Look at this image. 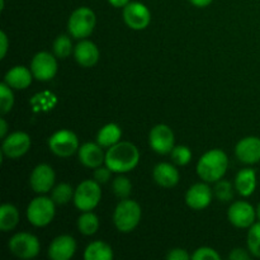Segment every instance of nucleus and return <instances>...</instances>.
<instances>
[{
  "label": "nucleus",
  "mask_w": 260,
  "mask_h": 260,
  "mask_svg": "<svg viewBox=\"0 0 260 260\" xmlns=\"http://www.w3.org/2000/svg\"><path fill=\"white\" fill-rule=\"evenodd\" d=\"M140 152L139 149L132 142L119 141L113 145L106 152V161L104 164L113 173L124 174L139 165Z\"/></svg>",
  "instance_id": "f257e3e1"
},
{
  "label": "nucleus",
  "mask_w": 260,
  "mask_h": 260,
  "mask_svg": "<svg viewBox=\"0 0 260 260\" xmlns=\"http://www.w3.org/2000/svg\"><path fill=\"white\" fill-rule=\"evenodd\" d=\"M229 167L228 155L220 149H213L201 156L197 162V173L206 183L218 182L226 174Z\"/></svg>",
  "instance_id": "f03ea898"
},
{
  "label": "nucleus",
  "mask_w": 260,
  "mask_h": 260,
  "mask_svg": "<svg viewBox=\"0 0 260 260\" xmlns=\"http://www.w3.org/2000/svg\"><path fill=\"white\" fill-rule=\"evenodd\" d=\"M141 207L134 200H122L113 212V222L119 233L128 234L137 228L141 220Z\"/></svg>",
  "instance_id": "7ed1b4c3"
},
{
  "label": "nucleus",
  "mask_w": 260,
  "mask_h": 260,
  "mask_svg": "<svg viewBox=\"0 0 260 260\" xmlns=\"http://www.w3.org/2000/svg\"><path fill=\"white\" fill-rule=\"evenodd\" d=\"M95 13L88 7H81L71 13L68 22V29L71 37L84 40L93 33L95 28Z\"/></svg>",
  "instance_id": "20e7f679"
},
{
  "label": "nucleus",
  "mask_w": 260,
  "mask_h": 260,
  "mask_svg": "<svg viewBox=\"0 0 260 260\" xmlns=\"http://www.w3.org/2000/svg\"><path fill=\"white\" fill-rule=\"evenodd\" d=\"M102 200L101 184L96 180L86 179L76 187L74 205L81 212L93 211Z\"/></svg>",
  "instance_id": "39448f33"
},
{
  "label": "nucleus",
  "mask_w": 260,
  "mask_h": 260,
  "mask_svg": "<svg viewBox=\"0 0 260 260\" xmlns=\"http://www.w3.org/2000/svg\"><path fill=\"white\" fill-rule=\"evenodd\" d=\"M56 203L52 198L37 197L30 201L27 207V218L36 228H43L51 223L55 217Z\"/></svg>",
  "instance_id": "423d86ee"
},
{
  "label": "nucleus",
  "mask_w": 260,
  "mask_h": 260,
  "mask_svg": "<svg viewBox=\"0 0 260 260\" xmlns=\"http://www.w3.org/2000/svg\"><path fill=\"white\" fill-rule=\"evenodd\" d=\"M9 250L19 259H32L40 254V240L29 233H18L9 240Z\"/></svg>",
  "instance_id": "0eeeda50"
},
{
  "label": "nucleus",
  "mask_w": 260,
  "mask_h": 260,
  "mask_svg": "<svg viewBox=\"0 0 260 260\" xmlns=\"http://www.w3.org/2000/svg\"><path fill=\"white\" fill-rule=\"evenodd\" d=\"M48 147L60 157H69L79 150V139L73 131L60 129L48 139Z\"/></svg>",
  "instance_id": "6e6552de"
},
{
  "label": "nucleus",
  "mask_w": 260,
  "mask_h": 260,
  "mask_svg": "<svg viewBox=\"0 0 260 260\" xmlns=\"http://www.w3.org/2000/svg\"><path fill=\"white\" fill-rule=\"evenodd\" d=\"M149 144L150 147L157 154H169L175 146L174 132L167 124H156L149 134Z\"/></svg>",
  "instance_id": "1a4fd4ad"
},
{
  "label": "nucleus",
  "mask_w": 260,
  "mask_h": 260,
  "mask_svg": "<svg viewBox=\"0 0 260 260\" xmlns=\"http://www.w3.org/2000/svg\"><path fill=\"white\" fill-rule=\"evenodd\" d=\"M123 20L131 29L142 30L149 27L151 22V13L142 3L131 2L123 8Z\"/></svg>",
  "instance_id": "9d476101"
},
{
  "label": "nucleus",
  "mask_w": 260,
  "mask_h": 260,
  "mask_svg": "<svg viewBox=\"0 0 260 260\" xmlns=\"http://www.w3.org/2000/svg\"><path fill=\"white\" fill-rule=\"evenodd\" d=\"M30 71L33 76L40 81H48L55 78L57 73V61L50 52L41 51L36 53L30 62Z\"/></svg>",
  "instance_id": "9b49d317"
},
{
  "label": "nucleus",
  "mask_w": 260,
  "mask_h": 260,
  "mask_svg": "<svg viewBox=\"0 0 260 260\" xmlns=\"http://www.w3.org/2000/svg\"><path fill=\"white\" fill-rule=\"evenodd\" d=\"M228 217L235 228L249 229L255 222L256 210L246 201H236L229 208Z\"/></svg>",
  "instance_id": "f8f14e48"
},
{
  "label": "nucleus",
  "mask_w": 260,
  "mask_h": 260,
  "mask_svg": "<svg viewBox=\"0 0 260 260\" xmlns=\"http://www.w3.org/2000/svg\"><path fill=\"white\" fill-rule=\"evenodd\" d=\"M30 137L25 132H13L8 135L5 139H3L2 151L9 159H18L27 154L30 149Z\"/></svg>",
  "instance_id": "ddd939ff"
},
{
  "label": "nucleus",
  "mask_w": 260,
  "mask_h": 260,
  "mask_svg": "<svg viewBox=\"0 0 260 260\" xmlns=\"http://www.w3.org/2000/svg\"><path fill=\"white\" fill-rule=\"evenodd\" d=\"M55 179L56 174L52 167H50L48 164H40L30 173L29 184L36 193L42 194V193H47L52 189Z\"/></svg>",
  "instance_id": "4468645a"
},
{
  "label": "nucleus",
  "mask_w": 260,
  "mask_h": 260,
  "mask_svg": "<svg viewBox=\"0 0 260 260\" xmlns=\"http://www.w3.org/2000/svg\"><path fill=\"white\" fill-rule=\"evenodd\" d=\"M211 201H212V189L206 183H196L185 193V203L192 210H205L211 205Z\"/></svg>",
  "instance_id": "2eb2a0df"
},
{
  "label": "nucleus",
  "mask_w": 260,
  "mask_h": 260,
  "mask_svg": "<svg viewBox=\"0 0 260 260\" xmlns=\"http://www.w3.org/2000/svg\"><path fill=\"white\" fill-rule=\"evenodd\" d=\"M236 157L244 164H256L260 161V139L256 136L244 137L235 147Z\"/></svg>",
  "instance_id": "dca6fc26"
},
{
  "label": "nucleus",
  "mask_w": 260,
  "mask_h": 260,
  "mask_svg": "<svg viewBox=\"0 0 260 260\" xmlns=\"http://www.w3.org/2000/svg\"><path fill=\"white\" fill-rule=\"evenodd\" d=\"M76 251V241L70 235H60L52 240L48 248V256L52 260H69Z\"/></svg>",
  "instance_id": "f3484780"
},
{
  "label": "nucleus",
  "mask_w": 260,
  "mask_h": 260,
  "mask_svg": "<svg viewBox=\"0 0 260 260\" xmlns=\"http://www.w3.org/2000/svg\"><path fill=\"white\" fill-rule=\"evenodd\" d=\"M79 161L86 168L90 169H96V168L102 167L104 161H106V154H104L103 149L101 145L96 142H86V144L81 145L78 150Z\"/></svg>",
  "instance_id": "a211bd4d"
},
{
  "label": "nucleus",
  "mask_w": 260,
  "mask_h": 260,
  "mask_svg": "<svg viewBox=\"0 0 260 260\" xmlns=\"http://www.w3.org/2000/svg\"><path fill=\"white\" fill-rule=\"evenodd\" d=\"M76 62L83 68H91L99 61V48L91 41L81 40L74 48Z\"/></svg>",
  "instance_id": "6ab92c4d"
},
{
  "label": "nucleus",
  "mask_w": 260,
  "mask_h": 260,
  "mask_svg": "<svg viewBox=\"0 0 260 260\" xmlns=\"http://www.w3.org/2000/svg\"><path fill=\"white\" fill-rule=\"evenodd\" d=\"M152 178L162 188H173L179 182V172L169 162H160L152 170Z\"/></svg>",
  "instance_id": "aec40b11"
},
{
  "label": "nucleus",
  "mask_w": 260,
  "mask_h": 260,
  "mask_svg": "<svg viewBox=\"0 0 260 260\" xmlns=\"http://www.w3.org/2000/svg\"><path fill=\"white\" fill-rule=\"evenodd\" d=\"M35 78L32 71L25 66H14L10 69L7 74H5L4 83L12 89H17V90H23L27 89L32 83V79Z\"/></svg>",
  "instance_id": "412c9836"
},
{
  "label": "nucleus",
  "mask_w": 260,
  "mask_h": 260,
  "mask_svg": "<svg viewBox=\"0 0 260 260\" xmlns=\"http://www.w3.org/2000/svg\"><path fill=\"white\" fill-rule=\"evenodd\" d=\"M235 189L243 197H250L256 189V173L251 168H245L235 178Z\"/></svg>",
  "instance_id": "4be33fe9"
},
{
  "label": "nucleus",
  "mask_w": 260,
  "mask_h": 260,
  "mask_svg": "<svg viewBox=\"0 0 260 260\" xmlns=\"http://www.w3.org/2000/svg\"><path fill=\"white\" fill-rule=\"evenodd\" d=\"M122 129L118 124L108 123L99 129L96 135V142L102 147H111L121 141Z\"/></svg>",
  "instance_id": "5701e85b"
},
{
  "label": "nucleus",
  "mask_w": 260,
  "mask_h": 260,
  "mask_svg": "<svg viewBox=\"0 0 260 260\" xmlns=\"http://www.w3.org/2000/svg\"><path fill=\"white\" fill-rule=\"evenodd\" d=\"M85 260H112L113 259V250L111 246L104 241H93L89 244L84 253Z\"/></svg>",
  "instance_id": "b1692460"
},
{
  "label": "nucleus",
  "mask_w": 260,
  "mask_h": 260,
  "mask_svg": "<svg viewBox=\"0 0 260 260\" xmlns=\"http://www.w3.org/2000/svg\"><path fill=\"white\" fill-rule=\"evenodd\" d=\"M19 222V211L10 203H4L0 207V230L3 233L12 231Z\"/></svg>",
  "instance_id": "393cba45"
},
{
  "label": "nucleus",
  "mask_w": 260,
  "mask_h": 260,
  "mask_svg": "<svg viewBox=\"0 0 260 260\" xmlns=\"http://www.w3.org/2000/svg\"><path fill=\"white\" fill-rule=\"evenodd\" d=\"M78 229L83 235L91 236L99 230V218L91 211L83 212V215L78 218Z\"/></svg>",
  "instance_id": "a878e982"
},
{
  "label": "nucleus",
  "mask_w": 260,
  "mask_h": 260,
  "mask_svg": "<svg viewBox=\"0 0 260 260\" xmlns=\"http://www.w3.org/2000/svg\"><path fill=\"white\" fill-rule=\"evenodd\" d=\"M74 194H75V189L71 187L68 183H60L52 188V193H51V198L56 205H66L74 200Z\"/></svg>",
  "instance_id": "bb28decb"
},
{
  "label": "nucleus",
  "mask_w": 260,
  "mask_h": 260,
  "mask_svg": "<svg viewBox=\"0 0 260 260\" xmlns=\"http://www.w3.org/2000/svg\"><path fill=\"white\" fill-rule=\"evenodd\" d=\"M74 48L75 47H73L71 38L66 35L57 36V38L53 42V53L58 58L69 57L71 52H74Z\"/></svg>",
  "instance_id": "cd10ccee"
},
{
  "label": "nucleus",
  "mask_w": 260,
  "mask_h": 260,
  "mask_svg": "<svg viewBox=\"0 0 260 260\" xmlns=\"http://www.w3.org/2000/svg\"><path fill=\"white\" fill-rule=\"evenodd\" d=\"M112 190H113L114 194L117 196L121 200H126L129 197V194L132 193V183L124 175H118L113 179L112 182Z\"/></svg>",
  "instance_id": "c85d7f7f"
},
{
  "label": "nucleus",
  "mask_w": 260,
  "mask_h": 260,
  "mask_svg": "<svg viewBox=\"0 0 260 260\" xmlns=\"http://www.w3.org/2000/svg\"><path fill=\"white\" fill-rule=\"evenodd\" d=\"M248 249L251 255L260 258V221L259 222H254L249 228Z\"/></svg>",
  "instance_id": "c756f323"
},
{
  "label": "nucleus",
  "mask_w": 260,
  "mask_h": 260,
  "mask_svg": "<svg viewBox=\"0 0 260 260\" xmlns=\"http://www.w3.org/2000/svg\"><path fill=\"white\" fill-rule=\"evenodd\" d=\"M14 106V94L7 83L0 84V111L3 114L12 111Z\"/></svg>",
  "instance_id": "7c9ffc66"
},
{
  "label": "nucleus",
  "mask_w": 260,
  "mask_h": 260,
  "mask_svg": "<svg viewBox=\"0 0 260 260\" xmlns=\"http://www.w3.org/2000/svg\"><path fill=\"white\" fill-rule=\"evenodd\" d=\"M170 154H172V159L174 164L179 165V167H184L192 160V151H190L189 147L183 146V145L174 146Z\"/></svg>",
  "instance_id": "2f4dec72"
},
{
  "label": "nucleus",
  "mask_w": 260,
  "mask_h": 260,
  "mask_svg": "<svg viewBox=\"0 0 260 260\" xmlns=\"http://www.w3.org/2000/svg\"><path fill=\"white\" fill-rule=\"evenodd\" d=\"M215 194L222 202H229V201H231L234 198L233 184L230 182H228V180L220 179L215 187Z\"/></svg>",
  "instance_id": "473e14b6"
},
{
  "label": "nucleus",
  "mask_w": 260,
  "mask_h": 260,
  "mask_svg": "<svg viewBox=\"0 0 260 260\" xmlns=\"http://www.w3.org/2000/svg\"><path fill=\"white\" fill-rule=\"evenodd\" d=\"M193 260H220L221 256L215 249L208 248V246H203V248L197 249L194 253L192 254Z\"/></svg>",
  "instance_id": "72a5a7b5"
},
{
  "label": "nucleus",
  "mask_w": 260,
  "mask_h": 260,
  "mask_svg": "<svg viewBox=\"0 0 260 260\" xmlns=\"http://www.w3.org/2000/svg\"><path fill=\"white\" fill-rule=\"evenodd\" d=\"M112 170L109 169L108 167H99L94 170V180L99 183V184H104V183L108 182L111 179V175H112Z\"/></svg>",
  "instance_id": "f704fd0d"
},
{
  "label": "nucleus",
  "mask_w": 260,
  "mask_h": 260,
  "mask_svg": "<svg viewBox=\"0 0 260 260\" xmlns=\"http://www.w3.org/2000/svg\"><path fill=\"white\" fill-rule=\"evenodd\" d=\"M167 259L168 260H189L192 259V255H189V254L187 253V250H184V249L177 248V249H172V250H169V253L167 254Z\"/></svg>",
  "instance_id": "c9c22d12"
},
{
  "label": "nucleus",
  "mask_w": 260,
  "mask_h": 260,
  "mask_svg": "<svg viewBox=\"0 0 260 260\" xmlns=\"http://www.w3.org/2000/svg\"><path fill=\"white\" fill-rule=\"evenodd\" d=\"M229 259L230 260H249L250 259V254H249L246 250H244V249L238 248V249H234V250L231 251L230 255H229Z\"/></svg>",
  "instance_id": "e433bc0d"
},
{
  "label": "nucleus",
  "mask_w": 260,
  "mask_h": 260,
  "mask_svg": "<svg viewBox=\"0 0 260 260\" xmlns=\"http://www.w3.org/2000/svg\"><path fill=\"white\" fill-rule=\"evenodd\" d=\"M0 40H2V57L0 58H4L8 51V37L5 35V32L0 33Z\"/></svg>",
  "instance_id": "4c0bfd02"
},
{
  "label": "nucleus",
  "mask_w": 260,
  "mask_h": 260,
  "mask_svg": "<svg viewBox=\"0 0 260 260\" xmlns=\"http://www.w3.org/2000/svg\"><path fill=\"white\" fill-rule=\"evenodd\" d=\"M190 4H193L197 8H206L213 2V0H189Z\"/></svg>",
  "instance_id": "58836bf2"
},
{
  "label": "nucleus",
  "mask_w": 260,
  "mask_h": 260,
  "mask_svg": "<svg viewBox=\"0 0 260 260\" xmlns=\"http://www.w3.org/2000/svg\"><path fill=\"white\" fill-rule=\"evenodd\" d=\"M108 3L114 8H124L131 0H108Z\"/></svg>",
  "instance_id": "ea45409f"
},
{
  "label": "nucleus",
  "mask_w": 260,
  "mask_h": 260,
  "mask_svg": "<svg viewBox=\"0 0 260 260\" xmlns=\"http://www.w3.org/2000/svg\"><path fill=\"white\" fill-rule=\"evenodd\" d=\"M7 132H8V124L7 121L4 118L0 119V136L2 139H5L7 137Z\"/></svg>",
  "instance_id": "a19ab883"
},
{
  "label": "nucleus",
  "mask_w": 260,
  "mask_h": 260,
  "mask_svg": "<svg viewBox=\"0 0 260 260\" xmlns=\"http://www.w3.org/2000/svg\"><path fill=\"white\" fill-rule=\"evenodd\" d=\"M256 217H258L260 221V203L258 205V207H256Z\"/></svg>",
  "instance_id": "79ce46f5"
}]
</instances>
